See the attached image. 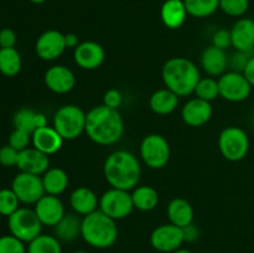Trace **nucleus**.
Listing matches in <instances>:
<instances>
[{
    "label": "nucleus",
    "instance_id": "f257e3e1",
    "mask_svg": "<svg viewBox=\"0 0 254 253\" xmlns=\"http://www.w3.org/2000/svg\"><path fill=\"white\" fill-rule=\"evenodd\" d=\"M123 133L124 121L118 109L101 104L87 112L86 134L98 145H113L121 140Z\"/></svg>",
    "mask_w": 254,
    "mask_h": 253
},
{
    "label": "nucleus",
    "instance_id": "f03ea898",
    "mask_svg": "<svg viewBox=\"0 0 254 253\" xmlns=\"http://www.w3.org/2000/svg\"><path fill=\"white\" fill-rule=\"evenodd\" d=\"M103 174L112 188L130 191L138 186L141 166L133 153L128 150H116L107 156Z\"/></svg>",
    "mask_w": 254,
    "mask_h": 253
},
{
    "label": "nucleus",
    "instance_id": "7ed1b4c3",
    "mask_svg": "<svg viewBox=\"0 0 254 253\" xmlns=\"http://www.w3.org/2000/svg\"><path fill=\"white\" fill-rule=\"evenodd\" d=\"M161 77L166 88L179 97H188L195 92L201 79L200 69L186 57H171L164 63Z\"/></svg>",
    "mask_w": 254,
    "mask_h": 253
},
{
    "label": "nucleus",
    "instance_id": "20e7f679",
    "mask_svg": "<svg viewBox=\"0 0 254 253\" xmlns=\"http://www.w3.org/2000/svg\"><path fill=\"white\" fill-rule=\"evenodd\" d=\"M117 221L107 216L101 210L83 216L81 223V237L84 242L97 250L112 247L118 240Z\"/></svg>",
    "mask_w": 254,
    "mask_h": 253
},
{
    "label": "nucleus",
    "instance_id": "39448f33",
    "mask_svg": "<svg viewBox=\"0 0 254 253\" xmlns=\"http://www.w3.org/2000/svg\"><path fill=\"white\" fill-rule=\"evenodd\" d=\"M86 116L83 109L76 104L60 107L54 116V128L64 140H74L86 131Z\"/></svg>",
    "mask_w": 254,
    "mask_h": 253
},
{
    "label": "nucleus",
    "instance_id": "423d86ee",
    "mask_svg": "<svg viewBox=\"0 0 254 253\" xmlns=\"http://www.w3.org/2000/svg\"><path fill=\"white\" fill-rule=\"evenodd\" d=\"M218 149L226 160L237 163L247 156L250 151V138L240 126H227L218 136Z\"/></svg>",
    "mask_w": 254,
    "mask_h": 253
},
{
    "label": "nucleus",
    "instance_id": "0eeeda50",
    "mask_svg": "<svg viewBox=\"0 0 254 253\" xmlns=\"http://www.w3.org/2000/svg\"><path fill=\"white\" fill-rule=\"evenodd\" d=\"M7 227H9L10 235L19 238L24 243H29L37 236L41 235L42 223L37 217L35 210L19 207L12 215L7 217Z\"/></svg>",
    "mask_w": 254,
    "mask_h": 253
},
{
    "label": "nucleus",
    "instance_id": "6e6552de",
    "mask_svg": "<svg viewBox=\"0 0 254 253\" xmlns=\"http://www.w3.org/2000/svg\"><path fill=\"white\" fill-rule=\"evenodd\" d=\"M139 153L148 168L158 170L165 168L170 160V144L160 134H149L141 140Z\"/></svg>",
    "mask_w": 254,
    "mask_h": 253
},
{
    "label": "nucleus",
    "instance_id": "1a4fd4ad",
    "mask_svg": "<svg viewBox=\"0 0 254 253\" xmlns=\"http://www.w3.org/2000/svg\"><path fill=\"white\" fill-rule=\"evenodd\" d=\"M98 210L114 221L128 217L134 210L131 193L127 190L111 188L99 197Z\"/></svg>",
    "mask_w": 254,
    "mask_h": 253
},
{
    "label": "nucleus",
    "instance_id": "9d476101",
    "mask_svg": "<svg viewBox=\"0 0 254 253\" xmlns=\"http://www.w3.org/2000/svg\"><path fill=\"white\" fill-rule=\"evenodd\" d=\"M220 97L232 103L243 102L251 96L252 84L248 82L246 76L241 72L228 71L218 77Z\"/></svg>",
    "mask_w": 254,
    "mask_h": 253
},
{
    "label": "nucleus",
    "instance_id": "9b49d317",
    "mask_svg": "<svg viewBox=\"0 0 254 253\" xmlns=\"http://www.w3.org/2000/svg\"><path fill=\"white\" fill-rule=\"evenodd\" d=\"M11 189L20 202L26 205H35L46 193L41 176L21 171L12 180Z\"/></svg>",
    "mask_w": 254,
    "mask_h": 253
},
{
    "label": "nucleus",
    "instance_id": "f8f14e48",
    "mask_svg": "<svg viewBox=\"0 0 254 253\" xmlns=\"http://www.w3.org/2000/svg\"><path fill=\"white\" fill-rule=\"evenodd\" d=\"M184 240V231L173 223H164L154 228L150 235V245L161 253H173L180 250Z\"/></svg>",
    "mask_w": 254,
    "mask_h": 253
},
{
    "label": "nucleus",
    "instance_id": "ddd939ff",
    "mask_svg": "<svg viewBox=\"0 0 254 253\" xmlns=\"http://www.w3.org/2000/svg\"><path fill=\"white\" fill-rule=\"evenodd\" d=\"M66 49L64 35L59 30H47L42 32L35 44L36 55L44 61H55Z\"/></svg>",
    "mask_w": 254,
    "mask_h": 253
},
{
    "label": "nucleus",
    "instance_id": "4468645a",
    "mask_svg": "<svg viewBox=\"0 0 254 253\" xmlns=\"http://www.w3.org/2000/svg\"><path fill=\"white\" fill-rule=\"evenodd\" d=\"M106 59V51L98 42H81L73 51V60L77 66L86 71L97 69L102 66Z\"/></svg>",
    "mask_w": 254,
    "mask_h": 253
},
{
    "label": "nucleus",
    "instance_id": "2eb2a0df",
    "mask_svg": "<svg viewBox=\"0 0 254 253\" xmlns=\"http://www.w3.org/2000/svg\"><path fill=\"white\" fill-rule=\"evenodd\" d=\"M34 210L39 220L41 221L42 226H50V227H55L66 215L61 198L59 196L49 195V193H45L35 203Z\"/></svg>",
    "mask_w": 254,
    "mask_h": 253
},
{
    "label": "nucleus",
    "instance_id": "dca6fc26",
    "mask_svg": "<svg viewBox=\"0 0 254 253\" xmlns=\"http://www.w3.org/2000/svg\"><path fill=\"white\" fill-rule=\"evenodd\" d=\"M44 81L47 88L57 94L68 93L76 86V76L64 64H55L50 67L45 72Z\"/></svg>",
    "mask_w": 254,
    "mask_h": 253
},
{
    "label": "nucleus",
    "instance_id": "f3484780",
    "mask_svg": "<svg viewBox=\"0 0 254 253\" xmlns=\"http://www.w3.org/2000/svg\"><path fill=\"white\" fill-rule=\"evenodd\" d=\"M212 113L213 109L211 102L203 101L196 97V98L189 99L184 104L181 109V118L189 126L197 128L210 122V119L212 118Z\"/></svg>",
    "mask_w": 254,
    "mask_h": 253
},
{
    "label": "nucleus",
    "instance_id": "a211bd4d",
    "mask_svg": "<svg viewBox=\"0 0 254 253\" xmlns=\"http://www.w3.org/2000/svg\"><path fill=\"white\" fill-rule=\"evenodd\" d=\"M16 168L21 173L34 174V175H44L50 169V156L41 153L36 148H26L19 151Z\"/></svg>",
    "mask_w": 254,
    "mask_h": 253
},
{
    "label": "nucleus",
    "instance_id": "6ab92c4d",
    "mask_svg": "<svg viewBox=\"0 0 254 253\" xmlns=\"http://www.w3.org/2000/svg\"><path fill=\"white\" fill-rule=\"evenodd\" d=\"M231 39L232 46L237 51L254 52V20L250 17H241L232 26Z\"/></svg>",
    "mask_w": 254,
    "mask_h": 253
},
{
    "label": "nucleus",
    "instance_id": "aec40b11",
    "mask_svg": "<svg viewBox=\"0 0 254 253\" xmlns=\"http://www.w3.org/2000/svg\"><path fill=\"white\" fill-rule=\"evenodd\" d=\"M32 146L46 155L56 154L64 145V138L54 126H44L39 128L31 134Z\"/></svg>",
    "mask_w": 254,
    "mask_h": 253
},
{
    "label": "nucleus",
    "instance_id": "412c9836",
    "mask_svg": "<svg viewBox=\"0 0 254 253\" xmlns=\"http://www.w3.org/2000/svg\"><path fill=\"white\" fill-rule=\"evenodd\" d=\"M201 67L210 77H220L227 71L228 56L226 50L207 46L201 54Z\"/></svg>",
    "mask_w": 254,
    "mask_h": 253
},
{
    "label": "nucleus",
    "instance_id": "4be33fe9",
    "mask_svg": "<svg viewBox=\"0 0 254 253\" xmlns=\"http://www.w3.org/2000/svg\"><path fill=\"white\" fill-rule=\"evenodd\" d=\"M69 205L77 215L87 216L98 210L99 198L93 190L86 186H79L69 195Z\"/></svg>",
    "mask_w": 254,
    "mask_h": 253
},
{
    "label": "nucleus",
    "instance_id": "5701e85b",
    "mask_svg": "<svg viewBox=\"0 0 254 253\" xmlns=\"http://www.w3.org/2000/svg\"><path fill=\"white\" fill-rule=\"evenodd\" d=\"M188 15V10L183 0H166L160 10L161 21L170 30H176L183 26Z\"/></svg>",
    "mask_w": 254,
    "mask_h": 253
},
{
    "label": "nucleus",
    "instance_id": "b1692460",
    "mask_svg": "<svg viewBox=\"0 0 254 253\" xmlns=\"http://www.w3.org/2000/svg\"><path fill=\"white\" fill-rule=\"evenodd\" d=\"M180 97L169 88H161L154 92L149 98L150 109L158 116L171 114L179 106Z\"/></svg>",
    "mask_w": 254,
    "mask_h": 253
},
{
    "label": "nucleus",
    "instance_id": "393cba45",
    "mask_svg": "<svg viewBox=\"0 0 254 253\" xmlns=\"http://www.w3.org/2000/svg\"><path fill=\"white\" fill-rule=\"evenodd\" d=\"M168 217L170 223L184 228L193 221V208L188 200L176 197L168 205Z\"/></svg>",
    "mask_w": 254,
    "mask_h": 253
},
{
    "label": "nucleus",
    "instance_id": "a878e982",
    "mask_svg": "<svg viewBox=\"0 0 254 253\" xmlns=\"http://www.w3.org/2000/svg\"><path fill=\"white\" fill-rule=\"evenodd\" d=\"M41 178L45 192L49 195L59 196L64 193L68 188V175L61 168H50Z\"/></svg>",
    "mask_w": 254,
    "mask_h": 253
},
{
    "label": "nucleus",
    "instance_id": "bb28decb",
    "mask_svg": "<svg viewBox=\"0 0 254 253\" xmlns=\"http://www.w3.org/2000/svg\"><path fill=\"white\" fill-rule=\"evenodd\" d=\"M134 208L143 212L153 211L159 203V193L153 186L141 185L136 186L131 192Z\"/></svg>",
    "mask_w": 254,
    "mask_h": 253
},
{
    "label": "nucleus",
    "instance_id": "cd10ccee",
    "mask_svg": "<svg viewBox=\"0 0 254 253\" xmlns=\"http://www.w3.org/2000/svg\"><path fill=\"white\" fill-rule=\"evenodd\" d=\"M81 223L76 215H64V218L55 226V236L61 242H73L81 237Z\"/></svg>",
    "mask_w": 254,
    "mask_h": 253
},
{
    "label": "nucleus",
    "instance_id": "c85d7f7f",
    "mask_svg": "<svg viewBox=\"0 0 254 253\" xmlns=\"http://www.w3.org/2000/svg\"><path fill=\"white\" fill-rule=\"evenodd\" d=\"M22 60L15 47L0 49V72L6 77H14L21 71Z\"/></svg>",
    "mask_w": 254,
    "mask_h": 253
},
{
    "label": "nucleus",
    "instance_id": "c756f323",
    "mask_svg": "<svg viewBox=\"0 0 254 253\" xmlns=\"http://www.w3.org/2000/svg\"><path fill=\"white\" fill-rule=\"evenodd\" d=\"M61 243L55 235L41 233L27 243V253H62Z\"/></svg>",
    "mask_w": 254,
    "mask_h": 253
},
{
    "label": "nucleus",
    "instance_id": "7c9ffc66",
    "mask_svg": "<svg viewBox=\"0 0 254 253\" xmlns=\"http://www.w3.org/2000/svg\"><path fill=\"white\" fill-rule=\"evenodd\" d=\"M188 14L193 17L211 16L220 9V0H184Z\"/></svg>",
    "mask_w": 254,
    "mask_h": 253
},
{
    "label": "nucleus",
    "instance_id": "2f4dec72",
    "mask_svg": "<svg viewBox=\"0 0 254 253\" xmlns=\"http://www.w3.org/2000/svg\"><path fill=\"white\" fill-rule=\"evenodd\" d=\"M196 97L203 101L212 102L217 97H220V88H218V81L215 77H205L198 81L195 92Z\"/></svg>",
    "mask_w": 254,
    "mask_h": 253
},
{
    "label": "nucleus",
    "instance_id": "473e14b6",
    "mask_svg": "<svg viewBox=\"0 0 254 253\" xmlns=\"http://www.w3.org/2000/svg\"><path fill=\"white\" fill-rule=\"evenodd\" d=\"M35 117H36V112L30 108H21L16 111V113L12 117L15 129H21L32 134L37 129Z\"/></svg>",
    "mask_w": 254,
    "mask_h": 253
},
{
    "label": "nucleus",
    "instance_id": "72a5a7b5",
    "mask_svg": "<svg viewBox=\"0 0 254 253\" xmlns=\"http://www.w3.org/2000/svg\"><path fill=\"white\" fill-rule=\"evenodd\" d=\"M20 200L12 189H1L0 190V215L9 217L19 208Z\"/></svg>",
    "mask_w": 254,
    "mask_h": 253
},
{
    "label": "nucleus",
    "instance_id": "f704fd0d",
    "mask_svg": "<svg viewBox=\"0 0 254 253\" xmlns=\"http://www.w3.org/2000/svg\"><path fill=\"white\" fill-rule=\"evenodd\" d=\"M250 0H220V9L233 17H241L247 12Z\"/></svg>",
    "mask_w": 254,
    "mask_h": 253
},
{
    "label": "nucleus",
    "instance_id": "c9c22d12",
    "mask_svg": "<svg viewBox=\"0 0 254 253\" xmlns=\"http://www.w3.org/2000/svg\"><path fill=\"white\" fill-rule=\"evenodd\" d=\"M0 253H27V247L19 238L5 235L0 237Z\"/></svg>",
    "mask_w": 254,
    "mask_h": 253
},
{
    "label": "nucleus",
    "instance_id": "e433bc0d",
    "mask_svg": "<svg viewBox=\"0 0 254 253\" xmlns=\"http://www.w3.org/2000/svg\"><path fill=\"white\" fill-rule=\"evenodd\" d=\"M254 55V52H245V51H237L236 50L235 54L231 57H228V67H231V71L245 72L246 66H247L250 59Z\"/></svg>",
    "mask_w": 254,
    "mask_h": 253
},
{
    "label": "nucleus",
    "instance_id": "4c0bfd02",
    "mask_svg": "<svg viewBox=\"0 0 254 253\" xmlns=\"http://www.w3.org/2000/svg\"><path fill=\"white\" fill-rule=\"evenodd\" d=\"M30 141H31V134L21 129H14L9 136V145L16 149L17 151L29 148Z\"/></svg>",
    "mask_w": 254,
    "mask_h": 253
},
{
    "label": "nucleus",
    "instance_id": "58836bf2",
    "mask_svg": "<svg viewBox=\"0 0 254 253\" xmlns=\"http://www.w3.org/2000/svg\"><path fill=\"white\" fill-rule=\"evenodd\" d=\"M17 156H19V151L14 149L12 146L2 145L0 148V164L5 168H11V166H16Z\"/></svg>",
    "mask_w": 254,
    "mask_h": 253
},
{
    "label": "nucleus",
    "instance_id": "ea45409f",
    "mask_svg": "<svg viewBox=\"0 0 254 253\" xmlns=\"http://www.w3.org/2000/svg\"><path fill=\"white\" fill-rule=\"evenodd\" d=\"M212 45L218 49L227 50L232 46V39H231V31L227 29H220L213 34Z\"/></svg>",
    "mask_w": 254,
    "mask_h": 253
},
{
    "label": "nucleus",
    "instance_id": "a19ab883",
    "mask_svg": "<svg viewBox=\"0 0 254 253\" xmlns=\"http://www.w3.org/2000/svg\"><path fill=\"white\" fill-rule=\"evenodd\" d=\"M123 103V94L119 89L111 88L104 93L103 104L112 109H118Z\"/></svg>",
    "mask_w": 254,
    "mask_h": 253
},
{
    "label": "nucleus",
    "instance_id": "79ce46f5",
    "mask_svg": "<svg viewBox=\"0 0 254 253\" xmlns=\"http://www.w3.org/2000/svg\"><path fill=\"white\" fill-rule=\"evenodd\" d=\"M16 44V34L14 30L5 27L0 30V49H9V47H15Z\"/></svg>",
    "mask_w": 254,
    "mask_h": 253
},
{
    "label": "nucleus",
    "instance_id": "37998d69",
    "mask_svg": "<svg viewBox=\"0 0 254 253\" xmlns=\"http://www.w3.org/2000/svg\"><path fill=\"white\" fill-rule=\"evenodd\" d=\"M183 231H184V240H185V242H189V243L195 242V241L198 238V236H200L198 228L196 227L193 223L184 227Z\"/></svg>",
    "mask_w": 254,
    "mask_h": 253
},
{
    "label": "nucleus",
    "instance_id": "c03bdc74",
    "mask_svg": "<svg viewBox=\"0 0 254 253\" xmlns=\"http://www.w3.org/2000/svg\"><path fill=\"white\" fill-rule=\"evenodd\" d=\"M243 74H245L246 78L248 79V82L252 84V87H254V55L252 57H251L250 61H248L247 66H246V68H245V72H243Z\"/></svg>",
    "mask_w": 254,
    "mask_h": 253
},
{
    "label": "nucleus",
    "instance_id": "a18cd8bd",
    "mask_svg": "<svg viewBox=\"0 0 254 253\" xmlns=\"http://www.w3.org/2000/svg\"><path fill=\"white\" fill-rule=\"evenodd\" d=\"M64 41H66V47L67 49H76L81 42H79L78 36L73 32H69V34L64 35Z\"/></svg>",
    "mask_w": 254,
    "mask_h": 253
},
{
    "label": "nucleus",
    "instance_id": "49530a36",
    "mask_svg": "<svg viewBox=\"0 0 254 253\" xmlns=\"http://www.w3.org/2000/svg\"><path fill=\"white\" fill-rule=\"evenodd\" d=\"M35 122H36V128H44L47 126V118L44 113L36 112V117H35Z\"/></svg>",
    "mask_w": 254,
    "mask_h": 253
},
{
    "label": "nucleus",
    "instance_id": "de8ad7c7",
    "mask_svg": "<svg viewBox=\"0 0 254 253\" xmlns=\"http://www.w3.org/2000/svg\"><path fill=\"white\" fill-rule=\"evenodd\" d=\"M173 253H192V252L189 250H185V248H180V250L175 251V252H173Z\"/></svg>",
    "mask_w": 254,
    "mask_h": 253
},
{
    "label": "nucleus",
    "instance_id": "09e8293b",
    "mask_svg": "<svg viewBox=\"0 0 254 253\" xmlns=\"http://www.w3.org/2000/svg\"><path fill=\"white\" fill-rule=\"evenodd\" d=\"M29 1H31L32 4H44L46 0H29Z\"/></svg>",
    "mask_w": 254,
    "mask_h": 253
},
{
    "label": "nucleus",
    "instance_id": "8fccbe9b",
    "mask_svg": "<svg viewBox=\"0 0 254 253\" xmlns=\"http://www.w3.org/2000/svg\"><path fill=\"white\" fill-rule=\"evenodd\" d=\"M72 253H89V252H87V251H74V252Z\"/></svg>",
    "mask_w": 254,
    "mask_h": 253
},
{
    "label": "nucleus",
    "instance_id": "3c124183",
    "mask_svg": "<svg viewBox=\"0 0 254 253\" xmlns=\"http://www.w3.org/2000/svg\"><path fill=\"white\" fill-rule=\"evenodd\" d=\"M183 1H184V0H183Z\"/></svg>",
    "mask_w": 254,
    "mask_h": 253
}]
</instances>
